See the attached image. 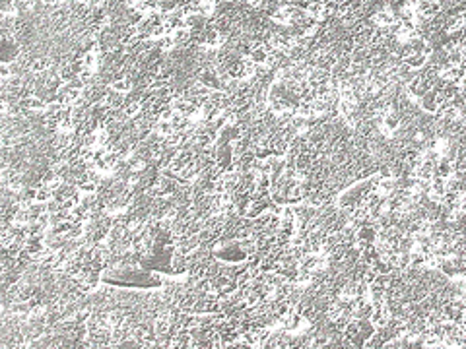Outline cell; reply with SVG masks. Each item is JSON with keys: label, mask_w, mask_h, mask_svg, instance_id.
<instances>
[{"label": "cell", "mask_w": 466, "mask_h": 349, "mask_svg": "<svg viewBox=\"0 0 466 349\" xmlns=\"http://www.w3.org/2000/svg\"><path fill=\"white\" fill-rule=\"evenodd\" d=\"M456 173V163L452 159H447V157H441L437 161V174L435 177H441V179H451L452 174Z\"/></svg>", "instance_id": "277c9868"}, {"label": "cell", "mask_w": 466, "mask_h": 349, "mask_svg": "<svg viewBox=\"0 0 466 349\" xmlns=\"http://www.w3.org/2000/svg\"><path fill=\"white\" fill-rule=\"evenodd\" d=\"M140 2H142V0H125V4H127L129 8H136Z\"/></svg>", "instance_id": "30bf717a"}, {"label": "cell", "mask_w": 466, "mask_h": 349, "mask_svg": "<svg viewBox=\"0 0 466 349\" xmlns=\"http://www.w3.org/2000/svg\"><path fill=\"white\" fill-rule=\"evenodd\" d=\"M109 87L113 89V91H119V93H131V89L134 87V82H132L131 76H117L115 80L109 84Z\"/></svg>", "instance_id": "5b68a950"}, {"label": "cell", "mask_w": 466, "mask_h": 349, "mask_svg": "<svg viewBox=\"0 0 466 349\" xmlns=\"http://www.w3.org/2000/svg\"><path fill=\"white\" fill-rule=\"evenodd\" d=\"M443 103H445L443 95H441L439 91H435V89H429L427 93H423L422 97H420L422 109L425 113H429V115H437V111H439V107H441Z\"/></svg>", "instance_id": "3957f363"}, {"label": "cell", "mask_w": 466, "mask_h": 349, "mask_svg": "<svg viewBox=\"0 0 466 349\" xmlns=\"http://www.w3.org/2000/svg\"><path fill=\"white\" fill-rule=\"evenodd\" d=\"M101 281L113 287H136V289L163 287L160 272L146 270L138 262H117L113 266H107L101 272Z\"/></svg>", "instance_id": "6da1fadb"}, {"label": "cell", "mask_w": 466, "mask_h": 349, "mask_svg": "<svg viewBox=\"0 0 466 349\" xmlns=\"http://www.w3.org/2000/svg\"><path fill=\"white\" fill-rule=\"evenodd\" d=\"M454 163H456V171H464V173H466V153H462V151H460L458 159L454 161Z\"/></svg>", "instance_id": "52a82bcc"}, {"label": "cell", "mask_w": 466, "mask_h": 349, "mask_svg": "<svg viewBox=\"0 0 466 349\" xmlns=\"http://www.w3.org/2000/svg\"><path fill=\"white\" fill-rule=\"evenodd\" d=\"M177 189H179V183L175 181L173 177L161 173L158 177V181L154 183V187L148 190V194L154 196V198H171L177 192Z\"/></svg>", "instance_id": "7a4b0ae2"}, {"label": "cell", "mask_w": 466, "mask_h": 349, "mask_svg": "<svg viewBox=\"0 0 466 349\" xmlns=\"http://www.w3.org/2000/svg\"><path fill=\"white\" fill-rule=\"evenodd\" d=\"M460 210L466 212V190H462V194H460Z\"/></svg>", "instance_id": "9c48e42d"}, {"label": "cell", "mask_w": 466, "mask_h": 349, "mask_svg": "<svg viewBox=\"0 0 466 349\" xmlns=\"http://www.w3.org/2000/svg\"><path fill=\"white\" fill-rule=\"evenodd\" d=\"M156 43H158V47H160L163 53H169V51L177 49V45H175V41H173V37H171V35H165V37H161V39H158Z\"/></svg>", "instance_id": "8992f818"}, {"label": "cell", "mask_w": 466, "mask_h": 349, "mask_svg": "<svg viewBox=\"0 0 466 349\" xmlns=\"http://www.w3.org/2000/svg\"><path fill=\"white\" fill-rule=\"evenodd\" d=\"M105 2H107V0H89V6H91V8H103Z\"/></svg>", "instance_id": "ba28073f"}]
</instances>
